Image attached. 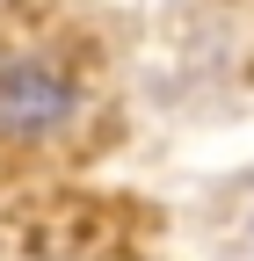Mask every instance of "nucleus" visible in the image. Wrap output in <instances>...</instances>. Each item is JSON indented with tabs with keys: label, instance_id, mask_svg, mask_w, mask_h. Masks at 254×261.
I'll use <instances>...</instances> for the list:
<instances>
[{
	"label": "nucleus",
	"instance_id": "obj_1",
	"mask_svg": "<svg viewBox=\"0 0 254 261\" xmlns=\"http://www.w3.org/2000/svg\"><path fill=\"white\" fill-rule=\"evenodd\" d=\"M66 80L51 65H0V123L8 130H51L66 116Z\"/></svg>",
	"mask_w": 254,
	"mask_h": 261
}]
</instances>
